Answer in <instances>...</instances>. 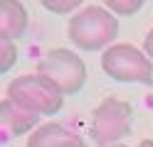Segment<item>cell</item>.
Here are the masks:
<instances>
[{
	"mask_svg": "<svg viewBox=\"0 0 153 147\" xmlns=\"http://www.w3.org/2000/svg\"><path fill=\"white\" fill-rule=\"evenodd\" d=\"M7 98L37 115H57L64 105V93L40 74H22L7 83Z\"/></svg>",
	"mask_w": 153,
	"mask_h": 147,
	"instance_id": "3",
	"label": "cell"
},
{
	"mask_svg": "<svg viewBox=\"0 0 153 147\" xmlns=\"http://www.w3.org/2000/svg\"><path fill=\"white\" fill-rule=\"evenodd\" d=\"M133 125V105L123 98L109 96L94 108L91 123H89V137L99 147L119 145L121 137L131 135Z\"/></svg>",
	"mask_w": 153,
	"mask_h": 147,
	"instance_id": "2",
	"label": "cell"
},
{
	"mask_svg": "<svg viewBox=\"0 0 153 147\" xmlns=\"http://www.w3.org/2000/svg\"><path fill=\"white\" fill-rule=\"evenodd\" d=\"M42 7L50 10V12L64 15V12H72V10L82 7V3H79V0H64V3H59V0H42Z\"/></svg>",
	"mask_w": 153,
	"mask_h": 147,
	"instance_id": "11",
	"label": "cell"
},
{
	"mask_svg": "<svg viewBox=\"0 0 153 147\" xmlns=\"http://www.w3.org/2000/svg\"><path fill=\"white\" fill-rule=\"evenodd\" d=\"M106 5L114 15H123V17H131L136 15L138 10L143 7V0H106Z\"/></svg>",
	"mask_w": 153,
	"mask_h": 147,
	"instance_id": "9",
	"label": "cell"
},
{
	"mask_svg": "<svg viewBox=\"0 0 153 147\" xmlns=\"http://www.w3.org/2000/svg\"><path fill=\"white\" fill-rule=\"evenodd\" d=\"M0 125H3V140H5V135L20 137V135L40 127V115L22 108L20 103L10 101V98H3L0 101Z\"/></svg>",
	"mask_w": 153,
	"mask_h": 147,
	"instance_id": "6",
	"label": "cell"
},
{
	"mask_svg": "<svg viewBox=\"0 0 153 147\" xmlns=\"http://www.w3.org/2000/svg\"><path fill=\"white\" fill-rule=\"evenodd\" d=\"M138 147H153V140H141Z\"/></svg>",
	"mask_w": 153,
	"mask_h": 147,
	"instance_id": "14",
	"label": "cell"
},
{
	"mask_svg": "<svg viewBox=\"0 0 153 147\" xmlns=\"http://www.w3.org/2000/svg\"><path fill=\"white\" fill-rule=\"evenodd\" d=\"M101 71L119 83H153V61L133 44H111L101 54Z\"/></svg>",
	"mask_w": 153,
	"mask_h": 147,
	"instance_id": "4",
	"label": "cell"
},
{
	"mask_svg": "<svg viewBox=\"0 0 153 147\" xmlns=\"http://www.w3.org/2000/svg\"><path fill=\"white\" fill-rule=\"evenodd\" d=\"M17 61V49L10 39H0V74H7Z\"/></svg>",
	"mask_w": 153,
	"mask_h": 147,
	"instance_id": "10",
	"label": "cell"
},
{
	"mask_svg": "<svg viewBox=\"0 0 153 147\" xmlns=\"http://www.w3.org/2000/svg\"><path fill=\"white\" fill-rule=\"evenodd\" d=\"M111 147H128V145H111Z\"/></svg>",
	"mask_w": 153,
	"mask_h": 147,
	"instance_id": "15",
	"label": "cell"
},
{
	"mask_svg": "<svg viewBox=\"0 0 153 147\" xmlns=\"http://www.w3.org/2000/svg\"><path fill=\"white\" fill-rule=\"evenodd\" d=\"M143 52H146L151 59H153V27L148 29V34H146V39H143Z\"/></svg>",
	"mask_w": 153,
	"mask_h": 147,
	"instance_id": "13",
	"label": "cell"
},
{
	"mask_svg": "<svg viewBox=\"0 0 153 147\" xmlns=\"http://www.w3.org/2000/svg\"><path fill=\"white\" fill-rule=\"evenodd\" d=\"M37 74L52 81L64 96L79 93L87 83V64L72 49H50L37 64Z\"/></svg>",
	"mask_w": 153,
	"mask_h": 147,
	"instance_id": "5",
	"label": "cell"
},
{
	"mask_svg": "<svg viewBox=\"0 0 153 147\" xmlns=\"http://www.w3.org/2000/svg\"><path fill=\"white\" fill-rule=\"evenodd\" d=\"M27 29V10L17 0H3L0 3V39H20Z\"/></svg>",
	"mask_w": 153,
	"mask_h": 147,
	"instance_id": "7",
	"label": "cell"
},
{
	"mask_svg": "<svg viewBox=\"0 0 153 147\" xmlns=\"http://www.w3.org/2000/svg\"><path fill=\"white\" fill-rule=\"evenodd\" d=\"M67 32L72 44L82 52H106L119 34V20L106 5H87L69 17Z\"/></svg>",
	"mask_w": 153,
	"mask_h": 147,
	"instance_id": "1",
	"label": "cell"
},
{
	"mask_svg": "<svg viewBox=\"0 0 153 147\" xmlns=\"http://www.w3.org/2000/svg\"><path fill=\"white\" fill-rule=\"evenodd\" d=\"M69 135L64 125L59 123H45L37 130H32V135L27 137V147H57L64 137Z\"/></svg>",
	"mask_w": 153,
	"mask_h": 147,
	"instance_id": "8",
	"label": "cell"
},
{
	"mask_svg": "<svg viewBox=\"0 0 153 147\" xmlns=\"http://www.w3.org/2000/svg\"><path fill=\"white\" fill-rule=\"evenodd\" d=\"M57 147H87V145H84V137H82V135L69 132V135H67V137H64V140L57 145Z\"/></svg>",
	"mask_w": 153,
	"mask_h": 147,
	"instance_id": "12",
	"label": "cell"
}]
</instances>
